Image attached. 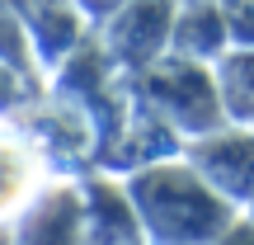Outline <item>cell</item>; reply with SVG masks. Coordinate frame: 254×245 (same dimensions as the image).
Returning <instances> with one entry per match:
<instances>
[{
  "label": "cell",
  "mask_w": 254,
  "mask_h": 245,
  "mask_svg": "<svg viewBox=\"0 0 254 245\" xmlns=\"http://www.w3.org/2000/svg\"><path fill=\"white\" fill-rule=\"evenodd\" d=\"M0 62L38 81V62H33V47H28L24 19H19V9H14V5H0Z\"/></svg>",
  "instance_id": "11"
},
{
  "label": "cell",
  "mask_w": 254,
  "mask_h": 245,
  "mask_svg": "<svg viewBox=\"0 0 254 245\" xmlns=\"http://www.w3.org/2000/svg\"><path fill=\"white\" fill-rule=\"evenodd\" d=\"M9 245H80V184L52 179L14 212Z\"/></svg>",
  "instance_id": "5"
},
{
  "label": "cell",
  "mask_w": 254,
  "mask_h": 245,
  "mask_svg": "<svg viewBox=\"0 0 254 245\" xmlns=\"http://www.w3.org/2000/svg\"><path fill=\"white\" fill-rule=\"evenodd\" d=\"M245 217H250V222H254V203H250V208H245Z\"/></svg>",
  "instance_id": "16"
},
{
  "label": "cell",
  "mask_w": 254,
  "mask_h": 245,
  "mask_svg": "<svg viewBox=\"0 0 254 245\" xmlns=\"http://www.w3.org/2000/svg\"><path fill=\"white\" fill-rule=\"evenodd\" d=\"M123 189L136 208L146 245H212L240 217L179 151L132 165L123 174Z\"/></svg>",
  "instance_id": "1"
},
{
  "label": "cell",
  "mask_w": 254,
  "mask_h": 245,
  "mask_svg": "<svg viewBox=\"0 0 254 245\" xmlns=\"http://www.w3.org/2000/svg\"><path fill=\"white\" fill-rule=\"evenodd\" d=\"M28 99H33V76H24V71H14V66L0 62V118L19 113Z\"/></svg>",
  "instance_id": "13"
},
{
  "label": "cell",
  "mask_w": 254,
  "mask_h": 245,
  "mask_svg": "<svg viewBox=\"0 0 254 245\" xmlns=\"http://www.w3.org/2000/svg\"><path fill=\"white\" fill-rule=\"evenodd\" d=\"M179 156L231 203L245 212L254 203V123H221L179 146Z\"/></svg>",
  "instance_id": "3"
},
{
  "label": "cell",
  "mask_w": 254,
  "mask_h": 245,
  "mask_svg": "<svg viewBox=\"0 0 254 245\" xmlns=\"http://www.w3.org/2000/svg\"><path fill=\"white\" fill-rule=\"evenodd\" d=\"M231 47H254V0H217Z\"/></svg>",
  "instance_id": "12"
},
{
  "label": "cell",
  "mask_w": 254,
  "mask_h": 245,
  "mask_svg": "<svg viewBox=\"0 0 254 245\" xmlns=\"http://www.w3.org/2000/svg\"><path fill=\"white\" fill-rule=\"evenodd\" d=\"M212 245H254V222L245 217V212H240V217L231 222V227L221 231V236L212 241Z\"/></svg>",
  "instance_id": "14"
},
{
  "label": "cell",
  "mask_w": 254,
  "mask_h": 245,
  "mask_svg": "<svg viewBox=\"0 0 254 245\" xmlns=\"http://www.w3.org/2000/svg\"><path fill=\"white\" fill-rule=\"evenodd\" d=\"M179 0H118L104 24V57L113 71L136 76L160 52H170V24Z\"/></svg>",
  "instance_id": "4"
},
{
  "label": "cell",
  "mask_w": 254,
  "mask_h": 245,
  "mask_svg": "<svg viewBox=\"0 0 254 245\" xmlns=\"http://www.w3.org/2000/svg\"><path fill=\"white\" fill-rule=\"evenodd\" d=\"M80 245H146L123 179L113 174L80 179Z\"/></svg>",
  "instance_id": "6"
},
{
  "label": "cell",
  "mask_w": 254,
  "mask_h": 245,
  "mask_svg": "<svg viewBox=\"0 0 254 245\" xmlns=\"http://www.w3.org/2000/svg\"><path fill=\"white\" fill-rule=\"evenodd\" d=\"M38 189H43V156H38V146L0 123V222L9 227L14 212Z\"/></svg>",
  "instance_id": "8"
},
{
  "label": "cell",
  "mask_w": 254,
  "mask_h": 245,
  "mask_svg": "<svg viewBox=\"0 0 254 245\" xmlns=\"http://www.w3.org/2000/svg\"><path fill=\"white\" fill-rule=\"evenodd\" d=\"M212 85L226 123H254V47H226L212 62Z\"/></svg>",
  "instance_id": "10"
},
{
  "label": "cell",
  "mask_w": 254,
  "mask_h": 245,
  "mask_svg": "<svg viewBox=\"0 0 254 245\" xmlns=\"http://www.w3.org/2000/svg\"><path fill=\"white\" fill-rule=\"evenodd\" d=\"M0 5H19V0H0Z\"/></svg>",
  "instance_id": "17"
},
{
  "label": "cell",
  "mask_w": 254,
  "mask_h": 245,
  "mask_svg": "<svg viewBox=\"0 0 254 245\" xmlns=\"http://www.w3.org/2000/svg\"><path fill=\"white\" fill-rule=\"evenodd\" d=\"M14 9H19V19H24V33H28L38 71H43V66H62L66 57L80 47L85 19H80V5H75V0H19Z\"/></svg>",
  "instance_id": "7"
},
{
  "label": "cell",
  "mask_w": 254,
  "mask_h": 245,
  "mask_svg": "<svg viewBox=\"0 0 254 245\" xmlns=\"http://www.w3.org/2000/svg\"><path fill=\"white\" fill-rule=\"evenodd\" d=\"M132 85H136L146 109L170 127V132H179L184 142L226 123L207 62H189L179 52H160L151 66H141L132 76Z\"/></svg>",
  "instance_id": "2"
},
{
  "label": "cell",
  "mask_w": 254,
  "mask_h": 245,
  "mask_svg": "<svg viewBox=\"0 0 254 245\" xmlns=\"http://www.w3.org/2000/svg\"><path fill=\"white\" fill-rule=\"evenodd\" d=\"M226 47L231 43H226V24H221L217 0H179L174 24H170V52L212 66Z\"/></svg>",
  "instance_id": "9"
},
{
  "label": "cell",
  "mask_w": 254,
  "mask_h": 245,
  "mask_svg": "<svg viewBox=\"0 0 254 245\" xmlns=\"http://www.w3.org/2000/svg\"><path fill=\"white\" fill-rule=\"evenodd\" d=\"M0 245H9V227H5V222H0Z\"/></svg>",
  "instance_id": "15"
}]
</instances>
